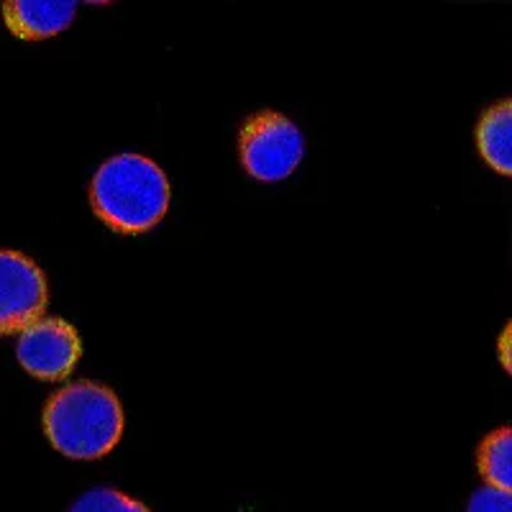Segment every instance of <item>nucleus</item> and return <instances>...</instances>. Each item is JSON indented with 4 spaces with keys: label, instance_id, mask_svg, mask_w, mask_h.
<instances>
[{
    "label": "nucleus",
    "instance_id": "1",
    "mask_svg": "<svg viewBox=\"0 0 512 512\" xmlns=\"http://www.w3.org/2000/svg\"><path fill=\"white\" fill-rule=\"evenodd\" d=\"M95 216L118 233H144L169 208V182L152 159L139 154L113 157L95 172L90 185Z\"/></svg>",
    "mask_w": 512,
    "mask_h": 512
},
{
    "label": "nucleus",
    "instance_id": "2",
    "mask_svg": "<svg viewBox=\"0 0 512 512\" xmlns=\"http://www.w3.org/2000/svg\"><path fill=\"white\" fill-rule=\"evenodd\" d=\"M44 431L59 454L80 461L100 459L121 441V402L103 384H70L47 402Z\"/></svg>",
    "mask_w": 512,
    "mask_h": 512
},
{
    "label": "nucleus",
    "instance_id": "3",
    "mask_svg": "<svg viewBox=\"0 0 512 512\" xmlns=\"http://www.w3.org/2000/svg\"><path fill=\"white\" fill-rule=\"evenodd\" d=\"M303 154V134L282 113H256L241 128V162L256 180H285L303 162Z\"/></svg>",
    "mask_w": 512,
    "mask_h": 512
},
{
    "label": "nucleus",
    "instance_id": "4",
    "mask_svg": "<svg viewBox=\"0 0 512 512\" xmlns=\"http://www.w3.org/2000/svg\"><path fill=\"white\" fill-rule=\"evenodd\" d=\"M49 290L44 272L18 251H0V336L24 333L44 318Z\"/></svg>",
    "mask_w": 512,
    "mask_h": 512
},
{
    "label": "nucleus",
    "instance_id": "5",
    "mask_svg": "<svg viewBox=\"0 0 512 512\" xmlns=\"http://www.w3.org/2000/svg\"><path fill=\"white\" fill-rule=\"evenodd\" d=\"M80 336L62 318H41L18 338L16 356L21 367L36 379L59 382L72 374L80 361Z\"/></svg>",
    "mask_w": 512,
    "mask_h": 512
},
{
    "label": "nucleus",
    "instance_id": "6",
    "mask_svg": "<svg viewBox=\"0 0 512 512\" xmlns=\"http://www.w3.org/2000/svg\"><path fill=\"white\" fill-rule=\"evenodd\" d=\"M75 0H13L3 6L6 24L18 39H49L75 21Z\"/></svg>",
    "mask_w": 512,
    "mask_h": 512
},
{
    "label": "nucleus",
    "instance_id": "7",
    "mask_svg": "<svg viewBox=\"0 0 512 512\" xmlns=\"http://www.w3.org/2000/svg\"><path fill=\"white\" fill-rule=\"evenodd\" d=\"M479 154L500 175L512 172V105L510 100L492 105L477 126Z\"/></svg>",
    "mask_w": 512,
    "mask_h": 512
},
{
    "label": "nucleus",
    "instance_id": "8",
    "mask_svg": "<svg viewBox=\"0 0 512 512\" xmlns=\"http://www.w3.org/2000/svg\"><path fill=\"white\" fill-rule=\"evenodd\" d=\"M479 472L487 487L510 492L512 487V433L510 428L489 433L479 446Z\"/></svg>",
    "mask_w": 512,
    "mask_h": 512
},
{
    "label": "nucleus",
    "instance_id": "9",
    "mask_svg": "<svg viewBox=\"0 0 512 512\" xmlns=\"http://www.w3.org/2000/svg\"><path fill=\"white\" fill-rule=\"evenodd\" d=\"M70 512H152L141 502L131 500L123 492L116 489H93V492H85L75 505L70 507Z\"/></svg>",
    "mask_w": 512,
    "mask_h": 512
},
{
    "label": "nucleus",
    "instance_id": "10",
    "mask_svg": "<svg viewBox=\"0 0 512 512\" xmlns=\"http://www.w3.org/2000/svg\"><path fill=\"white\" fill-rule=\"evenodd\" d=\"M469 512H512L510 492L495 487H482L472 495Z\"/></svg>",
    "mask_w": 512,
    "mask_h": 512
},
{
    "label": "nucleus",
    "instance_id": "11",
    "mask_svg": "<svg viewBox=\"0 0 512 512\" xmlns=\"http://www.w3.org/2000/svg\"><path fill=\"white\" fill-rule=\"evenodd\" d=\"M500 361H502V367H505L507 372H510V369H512V356H510V326H507L505 331H502V336H500Z\"/></svg>",
    "mask_w": 512,
    "mask_h": 512
}]
</instances>
